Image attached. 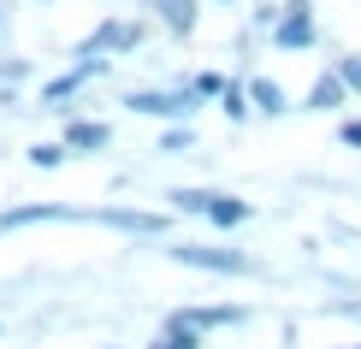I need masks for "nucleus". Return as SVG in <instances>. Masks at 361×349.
Wrapping results in <instances>:
<instances>
[{
	"label": "nucleus",
	"mask_w": 361,
	"mask_h": 349,
	"mask_svg": "<svg viewBox=\"0 0 361 349\" xmlns=\"http://www.w3.org/2000/svg\"><path fill=\"white\" fill-rule=\"evenodd\" d=\"M172 314H178V320H190L195 331H207V338H214V331H243L255 320L249 302H195V308H172Z\"/></svg>",
	"instance_id": "nucleus-9"
},
{
	"label": "nucleus",
	"mask_w": 361,
	"mask_h": 349,
	"mask_svg": "<svg viewBox=\"0 0 361 349\" xmlns=\"http://www.w3.org/2000/svg\"><path fill=\"white\" fill-rule=\"evenodd\" d=\"M166 261L207 272V278H267V267L237 243H202V237H166Z\"/></svg>",
	"instance_id": "nucleus-1"
},
{
	"label": "nucleus",
	"mask_w": 361,
	"mask_h": 349,
	"mask_svg": "<svg viewBox=\"0 0 361 349\" xmlns=\"http://www.w3.org/2000/svg\"><path fill=\"white\" fill-rule=\"evenodd\" d=\"M267 42H273L279 54H314L320 48V12H314V0H284Z\"/></svg>",
	"instance_id": "nucleus-5"
},
{
	"label": "nucleus",
	"mask_w": 361,
	"mask_h": 349,
	"mask_svg": "<svg viewBox=\"0 0 361 349\" xmlns=\"http://www.w3.org/2000/svg\"><path fill=\"white\" fill-rule=\"evenodd\" d=\"M101 349H118V343H101Z\"/></svg>",
	"instance_id": "nucleus-27"
},
{
	"label": "nucleus",
	"mask_w": 361,
	"mask_h": 349,
	"mask_svg": "<svg viewBox=\"0 0 361 349\" xmlns=\"http://www.w3.org/2000/svg\"><path fill=\"white\" fill-rule=\"evenodd\" d=\"M338 148L361 154V113H343V118H338Z\"/></svg>",
	"instance_id": "nucleus-21"
},
{
	"label": "nucleus",
	"mask_w": 361,
	"mask_h": 349,
	"mask_svg": "<svg viewBox=\"0 0 361 349\" xmlns=\"http://www.w3.org/2000/svg\"><path fill=\"white\" fill-rule=\"evenodd\" d=\"M326 314H338V320L361 326V290H355V296H332V302H326Z\"/></svg>",
	"instance_id": "nucleus-22"
},
{
	"label": "nucleus",
	"mask_w": 361,
	"mask_h": 349,
	"mask_svg": "<svg viewBox=\"0 0 361 349\" xmlns=\"http://www.w3.org/2000/svg\"><path fill=\"white\" fill-rule=\"evenodd\" d=\"M24 160L36 166V172H59V166L71 160V148L59 142V136H42V142H30V148H24Z\"/></svg>",
	"instance_id": "nucleus-16"
},
{
	"label": "nucleus",
	"mask_w": 361,
	"mask_h": 349,
	"mask_svg": "<svg viewBox=\"0 0 361 349\" xmlns=\"http://www.w3.org/2000/svg\"><path fill=\"white\" fill-rule=\"evenodd\" d=\"M30 78H36V66L24 54H0V89H24Z\"/></svg>",
	"instance_id": "nucleus-18"
},
{
	"label": "nucleus",
	"mask_w": 361,
	"mask_h": 349,
	"mask_svg": "<svg viewBox=\"0 0 361 349\" xmlns=\"http://www.w3.org/2000/svg\"><path fill=\"white\" fill-rule=\"evenodd\" d=\"M184 83L195 89V101H202V107H214V101L225 95V83H231V78H225V71H190Z\"/></svg>",
	"instance_id": "nucleus-17"
},
{
	"label": "nucleus",
	"mask_w": 361,
	"mask_h": 349,
	"mask_svg": "<svg viewBox=\"0 0 361 349\" xmlns=\"http://www.w3.org/2000/svg\"><path fill=\"white\" fill-rule=\"evenodd\" d=\"M30 225H95V207H71V202H6L0 207V231H30Z\"/></svg>",
	"instance_id": "nucleus-6"
},
{
	"label": "nucleus",
	"mask_w": 361,
	"mask_h": 349,
	"mask_svg": "<svg viewBox=\"0 0 361 349\" xmlns=\"http://www.w3.org/2000/svg\"><path fill=\"white\" fill-rule=\"evenodd\" d=\"M59 142L71 148V160L107 154V148H113V125H107V118H89V113H71V118H59Z\"/></svg>",
	"instance_id": "nucleus-8"
},
{
	"label": "nucleus",
	"mask_w": 361,
	"mask_h": 349,
	"mask_svg": "<svg viewBox=\"0 0 361 349\" xmlns=\"http://www.w3.org/2000/svg\"><path fill=\"white\" fill-rule=\"evenodd\" d=\"M0 113H24V101H18V89H0Z\"/></svg>",
	"instance_id": "nucleus-23"
},
{
	"label": "nucleus",
	"mask_w": 361,
	"mask_h": 349,
	"mask_svg": "<svg viewBox=\"0 0 361 349\" xmlns=\"http://www.w3.org/2000/svg\"><path fill=\"white\" fill-rule=\"evenodd\" d=\"M142 349H207V331H195L190 320L166 314V320H160V331H154V338H148Z\"/></svg>",
	"instance_id": "nucleus-13"
},
{
	"label": "nucleus",
	"mask_w": 361,
	"mask_h": 349,
	"mask_svg": "<svg viewBox=\"0 0 361 349\" xmlns=\"http://www.w3.org/2000/svg\"><path fill=\"white\" fill-rule=\"evenodd\" d=\"M148 36H154V24H148L142 12H107V18H95V30L71 48V59H137L148 48Z\"/></svg>",
	"instance_id": "nucleus-2"
},
{
	"label": "nucleus",
	"mask_w": 361,
	"mask_h": 349,
	"mask_svg": "<svg viewBox=\"0 0 361 349\" xmlns=\"http://www.w3.org/2000/svg\"><path fill=\"white\" fill-rule=\"evenodd\" d=\"M30 6H59V0H30Z\"/></svg>",
	"instance_id": "nucleus-25"
},
{
	"label": "nucleus",
	"mask_w": 361,
	"mask_h": 349,
	"mask_svg": "<svg viewBox=\"0 0 361 349\" xmlns=\"http://www.w3.org/2000/svg\"><path fill=\"white\" fill-rule=\"evenodd\" d=\"M279 6H284V0H255V6H249V30H255V36H273Z\"/></svg>",
	"instance_id": "nucleus-19"
},
{
	"label": "nucleus",
	"mask_w": 361,
	"mask_h": 349,
	"mask_svg": "<svg viewBox=\"0 0 361 349\" xmlns=\"http://www.w3.org/2000/svg\"><path fill=\"white\" fill-rule=\"evenodd\" d=\"M118 107L137 113V118H154V125H195L202 101H195V89L178 78V83H142V89H125V95H118Z\"/></svg>",
	"instance_id": "nucleus-3"
},
{
	"label": "nucleus",
	"mask_w": 361,
	"mask_h": 349,
	"mask_svg": "<svg viewBox=\"0 0 361 349\" xmlns=\"http://www.w3.org/2000/svg\"><path fill=\"white\" fill-rule=\"evenodd\" d=\"M350 101H355V95H350V83H343L338 71L326 66L320 78L308 83V95H302V113H320V118H343V113H350Z\"/></svg>",
	"instance_id": "nucleus-11"
},
{
	"label": "nucleus",
	"mask_w": 361,
	"mask_h": 349,
	"mask_svg": "<svg viewBox=\"0 0 361 349\" xmlns=\"http://www.w3.org/2000/svg\"><path fill=\"white\" fill-rule=\"evenodd\" d=\"M249 219H255V202H249V195H237V190H214V195H207V214H202L207 231H225V237H231V231H243Z\"/></svg>",
	"instance_id": "nucleus-12"
},
{
	"label": "nucleus",
	"mask_w": 361,
	"mask_h": 349,
	"mask_svg": "<svg viewBox=\"0 0 361 349\" xmlns=\"http://www.w3.org/2000/svg\"><path fill=\"white\" fill-rule=\"evenodd\" d=\"M6 30H12V12L0 6V42H6ZM0 54H6V48H0Z\"/></svg>",
	"instance_id": "nucleus-24"
},
{
	"label": "nucleus",
	"mask_w": 361,
	"mask_h": 349,
	"mask_svg": "<svg viewBox=\"0 0 361 349\" xmlns=\"http://www.w3.org/2000/svg\"><path fill=\"white\" fill-rule=\"evenodd\" d=\"M243 89H249L255 118H267V125H279V118H290V113H296L290 89H284L279 78H267V71H243Z\"/></svg>",
	"instance_id": "nucleus-10"
},
{
	"label": "nucleus",
	"mask_w": 361,
	"mask_h": 349,
	"mask_svg": "<svg viewBox=\"0 0 361 349\" xmlns=\"http://www.w3.org/2000/svg\"><path fill=\"white\" fill-rule=\"evenodd\" d=\"M332 71H338L343 83H350V95L361 101V54H338V59H332Z\"/></svg>",
	"instance_id": "nucleus-20"
},
{
	"label": "nucleus",
	"mask_w": 361,
	"mask_h": 349,
	"mask_svg": "<svg viewBox=\"0 0 361 349\" xmlns=\"http://www.w3.org/2000/svg\"><path fill=\"white\" fill-rule=\"evenodd\" d=\"M0 331H6V320H0Z\"/></svg>",
	"instance_id": "nucleus-28"
},
{
	"label": "nucleus",
	"mask_w": 361,
	"mask_h": 349,
	"mask_svg": "<svg viewBox=\"0 0 361 349\" xmlns=\"http://www.w3.org/2000/svg\"><path fill=\"white\" fill-rule=\"evenodd\" d=\"M214 107L225 113V125H255V107H249V89H243V78H231V83H225V95L214 101Z\"/></svg>",
	"instance_id": "nucleus-15"
},
{
	"label": "nucleus",
	"mask_w": 361,
	"mask_h": 349,
	"mask_svg": "<svg viewBox=\"0 0 361 349\" xmlns=\"http://www.w3.org/2000/svg\"><path fill=\"white\" fill-rule=\"evenodd\" d=\"M214 6H237V0H214Z\"/></svg>",
	"instance_id": "nucleus-26"
},
{
	"label": "nucleus",
	"mask_w": 361,
	"mask_h": 349,
	"mask_svg": "<svg viewBox=\"0 0 361 349\" xmlns=\"http://www.w3.org/2000/svg\"><path fill=\"white\" fill-rule=\"evenodd\" d=\"M355 349H361V343H355Z\"/></svg>",
	"instance_id": "nucleus-29"
},
{
	"label": "nucleus",
	"mask_w": 361,
	"mask_h": 349,
	"mask_svg": "<svg viewBox=\"0 0 361 349\" xmlns=\"http://www.w3.org/2000/svg\"><path fill=\"white\" fill-rule=\"evenodd\" d=\"M154 154H160V160L195 154V125H160V130H154Z\"/></svg>",
	"instance_id": "nucleus-14"
},
{
	"label": "nucleus",
	"mask_w": 361,
	"mask_h": 349,
	"mask_svg": "<svg viewBox=\"0 0 361 349\" xmlns=\"http://www.w3.org/2000/svg\"><path fill=\"white\" fill-rule=\"evenodd\" d=\"M142 18L172 42H190L202 30V0H142Z\"/></svg>",
	"instance_id": "nucleus-7"
},
{
	"label": "nucleus",
	"mask_w": 361,
	"mask_h": 349,
	"mask_svg": "<svg viewBox=\"0 0 361 349\" xmlns=\"http://www.w3.org/2000/svg\"><path fill=\"white\" fill-rule=\"evenodd\" d=\"M172 219L166 207H137V202H107V207H95V225L101 231H118V237H130V243H166L172 237Z\"/></svg>",
	"instance_id": "nucleus-4"
}]
</instances>
